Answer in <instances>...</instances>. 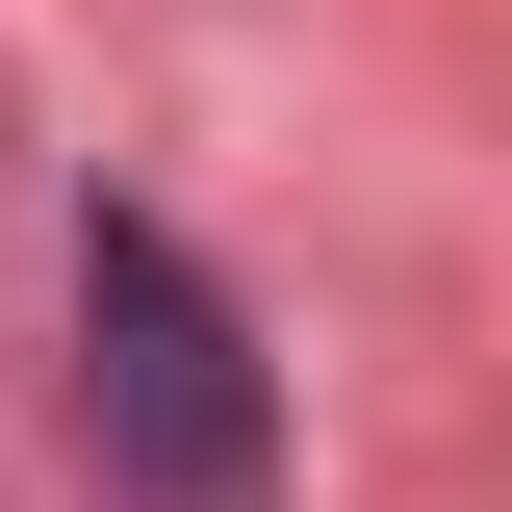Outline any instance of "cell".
<instances>
[{
    "label": "cell",
    "instance_id": "obj_1",
    "mask_svg": "<svg viewBox=\"0 0 512 512\" xmlns=\"http://www.w3.org/2000/svg\"><path fill=\"white\" fill-rule=\"evenodd\" d=\"M77 436L154 512H256L282 487V410H256V333L154 205H77Z\"/></svg>",
    "mask_w": 512,
    "mask_h": 512
}]
</instances>
